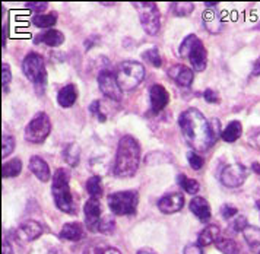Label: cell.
Returning a JSON list of instances; mask_svg holds the SVG:
<instances>
[{
  "label": "cell",
  "mask_w": 260,
  "mask_h": 254,
  "mask_svg": "<svg viewBox=\"0 0 260 254\" xmlns=\"http://www.w3.org/2000/svg\"><path fill=\"white\" fill-rule=\"evenodd\" d=\"M178 126L186 142L194 150L206 152L211 149L221 136L219 120H206L198 108H187L178 117Z\"/></svg>",
  "instance_id": "obj_1"
},
{
  "label": "cell",
  "mask_w": 260,
  "mask_h": 254,
  "mask_svg": "<svg viewBox=\"0 0 260 254\" xmlns=\"http://www.w3.org/2000/svg\"><path fill=\"white\" fill-rule=\"evenodd\" d=\"M141 162V146L138 140L126 135L120 139L117 146V155L114 162V174L120 178H127L135 175Z\"/></svg>",
  "instance_id": "obj_2"
},
{
  "label": "cell",
  "mask_w": 260,
  "mask_h": 254,
  "mask_svg": "<svg viewBox=\"0 0 260 254\" xmlns=\"http://www.w3.org/2000/svg\"><path fill=\"white\" fill-rule=\"evenodd\" d=\"M71 174L64 168L56 170L53 174V185H51V193L54 197V203L59 208V210L68 213V215H76V205L73 202V196L71 193Z\"/></svg>",
  "instance_id": "obj_3"
},
{
  "label": "cell",
  "mask_w": 260,
  "mask_h": 254,
  "mask_svg": "<svg viewBox=\"0 0 260 254\" xmlns=\"http://www.w3.org/2000/svg\"><path fill=\"white\" fill-rule=\"evenodd\" d=\"M178 53L181 57H187L191 63V68L198 72H203L208 65V51L205 44L194 34L187 35L180 44Z\"/></svg>",
  "instance_id": "obj_4"
},
{
  "label": "cell",
  "mask_w": 260,
  "mask_h": 254,
  "mask_svg": "<svg viewBox=\"0 0 260 254\" xmlns=\"http://www.w3.org/2000/svg\"><path fill=\"white\" fill-rule=\"evenodd\" d=\"M22 72L24 75L34 83L37 92L43 93L46 81H47V72H46V61L41 54L29 53L26 54L22 61Z\"/></svg>",
  "instance_id": "obj_5"
},
{
  "label": "cell",
  "mask_w": 260,
  "mask_h": 254,
  "mask_svg": "<svg viewBox=\"0 0 260 254\" xmlns=\"http://www.w3.org/2000/svg\"><path fill=\"white\" fill-rule=\"evenodd\" d=\"M116 78L121 91H132L142 83L145 78V68L139 61L126 60L121 65H118Z\"/></svg>",
  "instance_id": "obj_6"
},
{
  "label": "cell",
  "mask_w": 260,
  "mask_h": 254,
  "mask_svg": "<svg viewBox=\"0 0 260 254\" xmlns=\"http://www.w3.org/2000/svg\"><path fill=\"white\" fill-rule=\"evenodd\" d=\"M139 203V195L133 190L116 192L108 196V206L111 212L118 216L135 215Z\"/></svg>",
  "instance_id": "obj_7"
},
{
  "label": "cell",
  "mask_w": 260,
  "mask_h": 254,
  "mask_svg": "<svg viewBox=\"0 0 260 254\" xmlns=\"http://www.w3.org/2000/svg\"><path fill=\"white\" fill-rule=\"evenodd\" d=\"M135 8H138L139 21L142 25L143 31L148 35H156L161 28V13L158 6L152 2L145 3H133Z\"/></svg>",
  "instance_id": "obj_8"
},
{
  "label": "cell",
  "mask_w": 260,
  "mask_h": 254,
  "mask_svg": "<svg viewBox=\"0 0 260 254\" xmlns=\"http://www.w3.org/2000/svg\"><path fill=\"white\" fill-rule=\"evenodd\" d=\"M51 132V120L47 113H37L25 127V139L31 143H43Z\"/></svg>",
  "instance_id": "obj_9"
},
{
  "label": "cell",
  "mask_w": 260,
  "mask_h": 254,
  "mask_svg": "<svg viewBox=\"0 0 260 254\" xmlns=\"http://www.w3.org/2000/svg\"><path fill=\"white\" fill-rule=\"evenodd\" d=\"M248 170L241 165V164H230L226 165L222 173H221V183L225 187L230 188H236V187H241L244 184V181L247 180Z\"/></svg>",
  "instance_id": "obj_10"
},
{
  "label": "cell",
  "mask_w": 260,
  "mask_h": 254,
  "mask_svg": "<svg viewBox=\"0 0 260 254\" xmlns=\"http://www.w3.org/2000/svg\"><path fill=\"white\" fill-rule=\"evenodd\" d=\"M98 86L101 89V92L106 95L107 98L120 103L121 98H123V93H121V88L118 85L117 78L116 75H113L111 72L108 70H101L100 75H98Z\"/></svg>",
  "instance_id": "obj_11"
},
{
  "label": "cell",
  "mask_w": 260,
  "mask_h": 254,
  "mask_svg": "<svg viewBox=\"0 0 260 254\" xmlns=\"http://www.w3.org/2000/svg\"><path fill=\"white\" fill-rule=\"evenodd\" d=\"M41 234H43V228L37 220H25L15 232V238L22 243H29L40 238Z\"/></svg>",
  "instance_id": "obj_12"
},
{
  "label": "cell",
  "mask_w": 260,
  "mask_h": 254,
  "mask_svg": "<svg viewBox=\"0 0 260 254\" xmlns=\"http://www.w3.org/2000/svg\"><path fill=\"white\" fill-rule=\"evenodd\" d=\"M83 213H85V222L86 227L92 231H96L98 222L101 218V203L100 199L91 197L89 200H86L85 206H83Z\"/></svg>",
  "instance_id": "obj_13"
},
{
  "label": "cell",
  "mask_w": 260,
  "mask_h": 254,
  "mask_svg": "<svg viewBox=\"0 0 260 254\" xmlns=\"http://www.w3.org/2000/svg\"><path fill=\"white\" fill-rule=\"evenodd\" d=\"M183 206H184V197L181 193H170L158 200V209L166 215L176 213L181 210Z\"/></svg>",
  "instance_id": "obj_14"
},
{
  "label": "cell",
  "mask_w": 260,
  "mask_h": 254,
  "mask_svg": "<svg viewBox=\"0 0 260 254\" xmlns=\"http://www.w3.org/2000/svg\"><path fill=\"white\" fill-rule=\"evenodd\" d=\"M149 100H151V108L155 114L156 113H161L170 101V95L167 92V89L162 85H158L155 83L151 86L149 89Z\"/></svg>",
  "instance_id": "obj_15"
},
{
  "label": "cell",
  "mask_w": 260,
  "mask_h": 254,
  "mask_svg": "<svg viewBox=\"0 0 260 254\" xmlns=\"http://www.w3.org/2000/svg\"><path fill=\"white\" fill-rule=\"evenodd\" d=\"M168 76L177 85L187 88L193 82L194 73H193V70L187 68V66H184V65H176V66H173L171 69L168 70Z\"/></svg>",
  "instance_id": "obj_16"
},
{
  "label": "cell",
  "mask_w": 260,
  "mask_h": 254,
  "mask_svg": "<svg viewBox=\"0 0 260 254\" xmlns=\"http://www.w3.org/2000/svg\"><path fill=\"white\" fill-rule=\"evenodd\" d=\"M191 213L202 222H206V220L211 219V206L208 203V200L205 197L196 196L191 199L189 205Z\"/></svg>",
  "instance_id": "obj_17"
},
{
  "label": "cell",
  "mask_w": 260,
  "mask_h": 254,
  "mask_svg": "<svg viewBox=\"0 0 260 254\" xmlns=\"http://www.w3.org/2000/svg\"><path fill=\"white\" fill-rule=\"evenodd\" d=\"M29 170L43 183H47L51 178V173H50L47 162L44 161L41 156H37V155L31 156V160H29Z\"/></svg>",
  "instance_id": "obj_18"
},
{
  "label": "cell",
  "mask_w": 260,
  "mask_h": 254,
  "mask_svg": "<svg viewBox=\"0 0 260 254\" xmlns=\"http://www.w3.org/2000/svg\"><path fill=\"white\" fill-rule=\"evenodd\" d=\"M36 44H46L48 47H59L64 43V35L57 29H47L46 33L37 35L34 38Z\"/></svg>",
  "instance_id": "obj_19"
},
{
  "label": "cell",
  "mask_w": 260,
  "mask_h": 254,
  "mask_svg": "<svg viewBox=\"0 0 260 254\" xmlns=\"http://www.w3.org/2000/svg\"><path fill=\"white\" fill-rule=\"evenodd\" d=\"M60 237L68 241H81L85 237V230L79 222H69L63 225Z\"/></svg>",
  "instance_id": "obj_20"
},
{
  "label": "cell",
  "mask_w": 260,
  "mask_h": 254,
  "mask_svg": "<svg viewBox=\"0 0 260 254\" xmlns=\"http://www.w3.org/2000/svg\"><path fill=\"white\" fill-rule=\"evenodd\" d=\"M76 100H78V88L73 83L63 86L57 95V103L61 108H71L76 103Z\"/></svg>",
  "instance_id": "obj_21"
},
{
  "label": "cell",
  "mask_w": 260,
  "mask_h": 254,
  "mask_svg": "<svg viewBox=\"0 0 260 254\" xmlns=\"http://www.w3.org/2000/svg\"><path fill=\"white\" fill-rule=\"evenodd\" d=\"M203 18V23H205V28L211 33V34H218L222 26H224V22L221 19V16L216 13L215 11H205V13L202 15Z\"/></svg>",
  "instance_id": "obj_22"
},
{
  "label": "cell",
  "mask_w": 260,
  "mask_h": 254,
  "mask_svg": "<svg viewBox=\"0 0 260 254\" xmlns=\"http://www.w3.org/2000/svg\"><path fill=\"white\" fill-rule=\"evenodd\" d=\"M219 235H221V230L218 225H208L203 231L199 234L198 237V244L201 247H206V245H211V244L216 243L219 240Z\"/></svg>",
  "instance_id": "obj_23"
},
{
  "label": "cell",
  "mask_w": 260,
  "mask_h": 254,
  "mask_svg": "<svg viewBox=\"0 0 260 254\" xmlns=\"http://www.w3.org/2000/svg\"><path fill=\"white\" fill-rule=\"evenodd\" d=\"M241 135H243V126L238 120H234V121L228 123L226 127L222 130L221 139L226 143H234L236 140L241 138Z\"/></svg>",
  "instance_id": "obj_24"
},
{
  "label": "cell",
  "mask_w": 260,
  "mask_h": 254,
  "mask_svg": "<svg viewBox=\"0 0 260 254\" xmlns=\"http://www.w3.org/2000/svg\"><path fill=\"white\" fill-rule=\"evenodd\" d=\"M22 171V162L19 158H15L11 161L5 162L3 164V168H2V177L3 178H12L19 175Z\"/></svg>",
  "instance_id": "obj_25"
},
{
  "label": "cell",
  "mask_w": 260,
  "mask_h": 254,
  "mask_svg": "<svg viewBox=\"0 0 260 254\" xmlns=\"http://www.w3.org/2000/svg\"><path fill=\"white\" fill-rule=\"evenodd\" d=\"M170 11L177 18L189 16L190 13H193V11H194V3H191V2H174L170 5Z\"/></svg>",
  "instance_id": "obj_26"
},
{
  "label": "cell",
  "mask_w": 260,
  "mask_h": 254,
  "mask_svg": "<svg viewBox=\"0 0 260 254\" xmlns=\"http://www.w3.org/2000/svg\"><path fill=\"white\" fill-rule=\"evenodd\" d=\"M57 22V13L51 12V13H43V15H36L32 18V23L38 28H53V25Z\"/></svg>",
  "instance_id": "obj_27"
},
{
  "label": "cell",
  "mask_w": 260,
  "mask_h": 254,
  "mask_svg": "<svg viewBox=\"0 0 260 254\" xmlns=\"http://www.w3.org/2000/svg\"><path fill=\"white\" fill-rule=\"evenodd\" d=\"M63 158L64 161L68 162L72 167H76L78 162H79V158H81V149L76 143H71L68 145L64 150H63Z\"/></svg>",
  "instance_id": "obj_28"
},
{
  "label": "cell",
  "mask_w": 260,
  "mask_h": 254,
  "mask_svg": "<svg viewBox=\"0 0 260 254\" xmlns=\"http://www.w3.org/2000/svg\"><path fill=\"white\" fill-rule=\"evenodd\" d=\"M177 180H178V184L181 185V188H183L186 193H189V195H196V193L201 190V184H199V181H196L194 178H189V177H186L184 174H180Z\"/></svg>",
  "instance_id": "obj_29"
},
{
  "label": "cell",
  "mask_w": 260,
  "mask_h": 254,
  "mask_svg": "<svg viewBox=\"0 0 260 254\" xmlns=\"http://www.w3.org/2000/svg\"><path fill=\"white\" fill-rule=\"evenodd\" d=\"M88 195L94 199H100L103 196V185H101V178L100 175H92L88 181H86V185H85Z\"/></svg>",
  "instance_id": "obj_30"
},
{
  "label": "cell",
  "mask_w": 260,
  "mask_h": 254,
  "mask_svg": "<svg viewBox=\"0 0 260 254\" xmlns=\"http://www.w3.org/2000/svg\"><path fill=\"white\" fill-rule=\"evenodd\" d=\"M215 245L222 254H240L238 244L231 238H221L215 243Z\"/></svg>",
  "instance_id": "obj_31"
},
{
  "label": "cell",
  "mask_w": 260,
  "mask_h": 254,
  "mask_svg": "<svg viewBox=\"0 0 260 254\" xmlns=\"http://www.w3.org/2000/svg\"><path fill=\"white\" fill-rule=\"evenodd\" d=\"M244 238L248 243V245H251V248H256L257 245H260V230L254 228V227H247L244 231Z\"/></svg>",
  "instance_id": "obj_32"
},
{
  "label": "cell",
  "mask_w": 260,
  "mask_h": 254,
  "mask_svg": "<svg viewBox=\"0 0 260 254\" xmlns=\"http://www.w3.org/2000/svg\"><path fill=\"white\" fill-rule=\"evenodd\" d=\"M142 56L143 58H145L149 65H152L154 68H161L162 58H161V54H159V51H158L156 48H149V50H146Z\"/></svg>",
  "instance_id": "obj_33"
},
{
  "label": "cell",
  "mask_w": 260,
  "mask_h": 254,
  "mask_svg": "<svg viewBox=\"0 0 260 254\" xmlns=\"http://www.w3.org/2000/svg\"><path fill=\"white\" fill-rule=\"evenodd\" d=\"M116 228V222L111 216H104L103 219H100L98 222V227H96V231H100L101 234H111Z\"/></svg>",
  "instance_id": "obj_34"
},
{
  "label": "cell",
  "mask_w": 260,
  "mask_h": 254,
  "mask_svg": "<svg viewBox=\"0 0 260 254\" xmlns=\"http://www.w3.org/2000/svg\"><path fill=\"white\" fill-rule=\"evenodd\" d=\"M13 149H15V139L9 135H5L3 140H2V156H3V160L8 158L13 152Z\"/></svg>",
  "instance_id": "obj_35"
},
{
  "label": "cell",
  "mask_w": 260,
  "mask_h": 254,
  "mask_svg": "<svg viewBox=\"0 0 260 254\" xmlns=\"http://www.w3.org/2000/svg\"><path fill=\"white\" fill-rule=\"evenodd\" d=\"M12 81V72H11V66L8 63L2 65V83H3V92H8V86Z\"/></svg>",
  "instance_id": "obj_36"
},
{
  "label": "cell",
  "mask_w": 260,
  "mask_h": 254,
  "mask_svg": "<svg viewBox=\"0 0 260 254\" xmlns=\"http://www.w3.org/2000/svg\"><path fill=\"white\" fill-rule=\"evenodd\" d=\"M187 161H189V165L193 168V170H201L202 167H203V158H202L199 153H196L194 150H190L189 153H187Z\"/></svg>",
  "instance_id": "obj_37"
},
{
  "label": "cell",
  "mask_w": 260,
  "mask_h": 254,
  "mask_svg": "<svg viewBox=\"0 0 260 254\" xmlns=\"http://www.w3.org/2000/svg\"><path fill=\"white\" fill-rule=\"evenodd\" d=\"M248 227V222L246 219V216H243V215H238L234 218L233 220V224H231V230L236 232H243L246 228Z\"/></svg>",
  "instance_id": "obj_38"
},
{
  "label": "cell",
  "mask_w": 260,
  "mask_h": 254,
  "mask_svg": "<svg viewBox=\"0 0 260 254\" xmlns=\"http://www.w3.org/2000/svg\"><path fill=\"white\" fill-rule=\"evenodd\" d=\"M25 6H26V9H29V11H34L37 12L38 15H43V12L48 8V3L47 2H28Z\"/></svg>",
  "instance_id": "obj_39"
},
{
  "label": "cell",
  "mask_w": 260,
  "mask_h": 254,
  "mask_svg": "<svg viewBox=\"0 0 260 254\" xmlns=\"http://www.w3.org/2000/svg\"><path fill=\"white\" fill-rule=\"evenodd\" d=\"M89 111H91L100 121H106V114L101 111V103H100V101H94L92 104L89 105Z\"/></svg>",
  "instance_id": "obj_40"
},
{
  "label": "cell",
  "mask_w": 260,
  "mask_h": 254,
  "mask_svg": "<svg viewBox=\"0 0 260 254\" xmlns=\"http://www.w3.org/2000/svg\"><path fill=\"white\" fill-rule=\"evenodd\" d=\"M203 97H205V101L209 103V104H218L219 103V95H218V92H215L213 89H206L203 92Z\"/></svg>",
  "instance_id": "obj_41"
},
{
  "label": "cell",
  "mask_w": 260,
  "mask_h": 254,
  "mask_svg": "<svg viewBox=\"0 0 260 254\" xmlns=\"http://www.w3.org/2000/svg\"><path fill=\"white\" fill-rule=\"evenodd\" d=\"M221 213H222V216H224L225 219H231V218H234V216L238 215V210H237L234 206L226 205V206H222V209H221Z\"/></svg>",
  "instance_id": "obj_42"
},
{
  "label": "cell",
  "mask_w": 260,
  "mask_h": 254,
  "mask_svg": "<svg viewBox=\"0 0 260 254\" xmlns=\"http://www.w3.org/2000/svg\"><path fill=\"white\" fill-rule=\"evenodd\" d=\"M184 254H202V247L199 244H189L184 248Z\"/></svg>",
  "instance_id": "obj_43"
},
{
  "label": "cell",
  "mask_w": 260,
  "mask_h": 254,
  "mask_svg": "<svg viewBox=\"0 0 260 254\" xmlns=\"http://www.w3.org/2000/svg\"><path fill=\"white\" fill-rule=\"evenodd\" d=\"M250 140H251V143H253L256 148H260V130H257V132L250 138Z\"/></svg>",
  "instance_id": "obj_44"
},
{
  "label": "cell",
  "mask_w": 260,
  "mask_h": 254,
  "mask_svg": "<svg viewBox=\"0 0 260 254\" xmlns=\"http://www.w3.org/2000/svg\"><path fill=\"white\" fill-rule=\"evenodd\" d=\"M251 75L253 76H260V57L254 61L253 65V70H251Z\"/></svg>",
  "instance_id": "obj_45"
},
{
  "label": "cell",
  "mask_w": 260,
  "mask_h": 254,
  "mask_svg": "<svg viewBox=\"0 0 260 254\" xmlns=\"http://www.w3.org/2000/svg\"><path fill=\"white\" fill-rule=\"evenodd\" d=\"M3 254H13L12 245L9 244L8 240H5V241H3Z\"/></svg>",
  "instance_id": "obj_46"
},
{
  "label": "cell",
  "mask_w": 260,
  "mask_h": 254,
  "mask_svg": "<svg viewBox=\"0 0 260 254\" xmlns=\"http://www.w3.org/2000/svg\"><path fill=\"white\" fill-rule=\"evenodd\" d=\"M104 251H101V250H98V248H95V247H89L86 251H85V254H103Z\"/></svg>",
  "instance_id": "obj_47"
},
{
  "label": "cell",
  "mask_w": 260,
  "mask_h": 254,
  "mask_svg": "<svg viewBox=\"0 0 260 254\" xmlns=\"http://www.w3.org/2000/svg\"><path fill=\"white\" fill-rule=\"evenodd\" d=\"M136 254H156V253H155L152 248H148V247H145V248H141V250H139V251H138Z\"/></svg>",
  "instance_id": "obj_48"
},
{
  "label": "cell",
  "mask_w": 260,
  "mask_h": 254,
  "mask_svg": "<svg viewBox=\"0 0 260 254\" xmlns=\"http://www.w3.org/2000/svg\"><path fill=\"white\" fill-rule=\"evenodd\" d=\"M251 170H253V171H254L256 174H259L260 175V164L259 162H253V164H251Z\"/></svg>",
  "instance_id": "obj_49"
},
{
  "label": "cell",
  "mask_w": 260,
  "mask_h": 254,
  "mask_svg": "<svg viewBox=\"0 0 260 254\" xmlns=\"http://www.w3.org/2000/svg\"><path fill=\"white\" fill-rule=\"evenodd\" d=\"M103 254H121L120 251H118L117 248H107L106 251Z\"/></svg>",
  "instance_id": "obj_50"
},
{
  "label": "cell",
  "mask_w": 260,
  "mask_h": 254,
  "mask_svg": "<svg viewBox=\"0 0 260 254\" xmlns=\"http://www.w3.org/2000/svg\"><path fill=\"white\" fill-rule=\"evenodd\" d=\"M205 6H206V8H216V6H218V2H206Z\"/></svg>",
  "instance_id": "obj_51"
},
{
  "label": "cell",
  "mask_w": 260,
  "mask_h": 254,
  "mask_svg": "<svg viewBox=\"0 0 260 254\" xmlns=\"http://www.w3.org/2000/svg\"><path fill=\"white\" fill-rule=\"evenodd\" d=\"M256 208H257V210L260 212V200H257V202H256Z\"/></svg>",
  "instance_id": "obj_52"
},
{
  "label": "cell",
  "mask_w": 260,
  "mask_h": 254,
  "mask_svg": "<svg viewBox=\"0 0 260 254\" xmlns=\"http://www.w3.org/2000/svg\"><path fill=\"white\" fill-rule=\"evenodd\" d=\"M259 254H260V251H259Z\"/></svg>",
  "instance_id": "obj_53"
}]
</instances>
